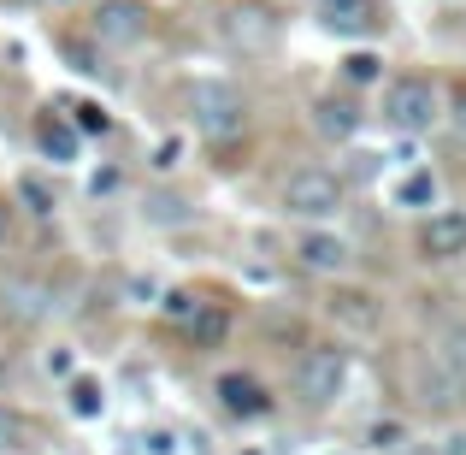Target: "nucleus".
Returning a JSON list of instances; mask_svg holds the SVG:
<instances>
[{"label":"nucleus","mask_w":466,"mask_h":455,"mask_svg":"<svg viewBox=\"0 0 466 455\" xmlns=\"http://www.w3.org/2000/svg\"><path fill=\"white\" fill-rule=\"evenodd\" d=\"M35 444V426L24 408H12V402H0V455H18Z\"/></svg>","instance_id":"nucleus-18"},{"label":"nucleus","mask_w":466,"mask_h":455,"mask_svg":"<svg viewBox=\"0 0 466 455\" xmlns=\"http://www.w3.org/2000/svg\"><path fill=\"white\" fill-rule=\"evenodd\" d=\"M289 385H296V402L330 408V402L342 397V385H349V349H337V343H308V349L296 355V367H289Z\"/></svg>","instance_id":"nucleus-4"},{"label":"nucleus","mask_w":466,"mask_h":455,"mask_svg":"<svg viewBox=\"0 0 466 455\" xmlns=\"http://www.w3.org/2000/svg\"><path fill=\"white\" fill-rule=\"evenodd\" d=\"M0 378H6V349H0Z\"/></svg>","instance_id":"nucleus-31"},{"label":"nucleus","mask_w":466,"mask_h":455,"mask_svg":"<svg viewBox=\"0 0 466 455\" xmlns=\"http://www.w3.org/2000/svg\"><path fill=\"white\" fill-rule=\"evenodd\" d=\"M35 154L54 160V166H77V160H83V130L71 125L66 113H54V107H47V113L35 119Z\"/></svg>","instance_id":"nucleus-12"},{"label":"nucleus","mask_w":466,"mask_h":455,"mask_svg":"<svg viewBox=\"0 0 466 455\" xmlns=\"http://www.w3.org/2000/svg\"><path fill=\"white\" fill-rule=\"evenodd\" d=\"M449 119H455V130L466 137V83H461L455 95H449Z\"/></svg>","instance_id":"nucleus-26"},{"label":"nucleus","mask_w":466,"mask_h":455,"mask_svg":"<svg viewBox=\"0 0 466 455\" xmlns=\"http://www.w3.org/2000/svg\"><path fill=\"white\" fill-rule=\"evenodd\" d=\"M213 397H218V408H225L230 420H266V414H272V390H266L254 373H218Z\"/></svg>","instance_id":"nucleus-10"},{"label":"nucleus","mask_w":466,"mask_h":455,"mask_svg":"<svg viewBox=\"0 0 466 455\" xmlns=\"http://www.w3.org/2000/svg\"><path fill=\"white\" fill-rule=\"evenodd\" d=\"M189 119L207 142H230V137L248 130V101H242V89L225 83V78H195L189 83Z\"/></svg>","instance_id":"nucleus-2"},{"label":"nucleus","mask_w":466,"mask_h":455,"mask_svg":"<svg viewBox=\"0 0 466 455\" xmlns=\"http://www.w3.org/2000/svg\"><path fill=\"white\" fill-rule=\"evenodd\" d=\"M396 207H437V178L431 171H408L396 183Z\"/></svg>","instance_id":"nucleus-20"},{"label":"nucleus","mask_w":466,"mask_h":455,"mask_svg":"<svg viewBox=\"0 0 466 455\" xmlns=\"http://www.w3.org/2000/svg\"><path fill=\"white\" fill-rule=\"evenodd\" d=\"M443 455H466V432H455V438H449V444H443Z\"/></svg>","instance_id":"nucleus-29"},{"label":"nucleus","mask_w":466,"mask_h":455,"mask_svg":"<svg viewBox=\"0 0 466 455\" xmlns=\"http://www.w3.org/2000/svg\"><path fill=\"white\" fill-rule=\"evenodd\" d=\"M319 24H325L330 36H372L378 24H384V12H378V0H319Z\"/></svg>","instance_id":"nucleus-13"},{"label":"nucleus","mask_w":466,"mask_h":455,"mask_svg":"<svg viewBox=\"0 0 466 455\" xmlns=\"http://www.w3.org/2000/svg\"><path fill=\"white\" fill-rule=\"evenodd\" d=\"M420 254L425 261H461L466 254V207H437V213H425Z\"/></svg>","instance_id":"nucleus-9"},{"label":"nucleus","mask_w":466,"mask_h":455,"mask_svg":"<svg viewBox=\"0 0 466 455\" xmlns=\"http://www.w3.org/2000/svg\"><path fill=\"white\" fill-rule=\"evenodd\" d=\"M195 307H201V296H189V290H171V296H166V319H171V326H189Z\"/></svg>","instance_id":"nucleus-23"},{"label":"nucleus","mask_w":466,"mask_h":455,"mask_svg":"<svg viewBox=\"0 0 466 455\" xmlns=\"http://www.w3.org/2000/svg\"><path fill=\"white\" fill-rule=\"evenodd\" d=\"M225 42L242 47V54H266L278 42V18L266 6H230L225 12Z\"/></svg>","instance_id":"nucleus-11"},{"label":"nucleus","mask_w":466,"mask_h":455,"mask_svg":"<svg viewBox=\"0 0 466 455\" xmlns=\"http://www.w3.org/2000/svg\"><path fill=\"white\" fill-rule=\"evenodd\" d=\"M183 331H189V343H195V349H213V343H225L230 319H225V307H218V302H201V307H195V319H189Z\"/></svg>","instance_id":"nucleus-17"},{"label":"nucleus","mask_w":466,"mask_h":455,"mask_svg":"<svg viewBox=\"0 0 466 455\" xmlns=\"http://www.w3.org/2000/svg\"><path fill=\"white\" fill-rule=\"evenodd\" d=\"M360 101H349V95H319L313 101V130L325 142H349L354 130H360Z\"/></svg>","instance_id":"nucleus-15"},{"label":"nucleus","mask_w":466,"mask_h":455,"mask_svg":"<svg viewBox=\"0 0 466 455\" xmlns=\"http://www.w3.org/2000/svg\"><path fill=\"white\" fill-rule=\"evenodd\" d=\"M18 202L30 207L35 219H54V207H59V202H54V190H47L42 178H18Z\"/></svg>","instance_id":"nucleus-22"},{"label":"nucleus","mask_w":466,"mask_h":455,"mask_svg":"<svg viewBox=\"0 0 466 455\" xmlns=\"http://www.w3.org/2000/svg\"><path fill=\"white\" fill-rule=\"evenodd\" d=\"M6 231H12V207L0 202V249H6Z\"/></svg>","instance_id":"nucleus-28"},{"label":"nucleus","mask_w":466,"mask_h":455,"mask_svg":"<svg viewBox=\"0 0 466 455\" xmlns=\"http://www.w3.org/2000/svg\"><path fill=\"white\" fill-rule=\"evenodd\" d=\"M278 202H284L289 219L330 225V219L342 213V202H349V190H342V178H337V171H325V166H296L284 178V190H278Z\"/></svg>","instance_id":"nucleus-3"},{"label":"nucleus","mask_w":466,"mask_h":455,"mask_svg":"<svg viewBox=\"0 0 466 455\" xmlns=\"http://www.w3.org/2000/svg\"><path fill=\"white\" fill-rule=\"evenodd\" d=\"M142 450H154V455H171V432H148V438H142Z\"/></svg>","instance_id":"nucleus-27"},{"label":"nucleus","mask_w":466,"mask_h":455,"mask_svg":"<svg viewBox=\"0 0 466 455\" xmlns=\"http://www.w3.org/2000/svg\"><path fill=\"white\" fill-rule=\"evenodd\" d=\"M148 30H154L148 0H95V12H89V36L101 47H137V42H148Z\"/></svg>","instance_id":"nucleus-7"},{"label":"nucleus","mask_w":466,"mask_h":455,"mask_svg":"<svg viewBox=\"0 0 466 455\" xmlns=\"http://www.w3.org/2000/svg\"><path fill=\"white\" fill-rule=\"evenodd\" d=\"M66 408L77 414V420H101V414H106V385H101V378H89V373H71Z\"/></svg>","instance_id":"nucleus-16"},{"label":"nucleus","mask_w":466,"mask_h":455,"mask_svg":"<svg viewBox=\"0 0 466 455\" xmlns=\"http://www.w3.org/2000/svg\"><path fill=\"white\" fill-rule=\"evenodd\" d=\"M378 78H384V59H378L372 47H354V54L342 59V83H349V89H372Z\"/></svg>","instance_id":"nucleus-19"},{"label":"nucleus","mask_w":466,"mask_h":455,"mask_svg":"<svg viewBox=\"0 0 466 455\" xmlns=\"http://www.w3.org/2000/svg\"><path fill=\"white\" fill-rule=\"evenodd\" d=\"M42 367H47L54 378H71V373H77V349H66V343H54V349L42 355Z\"/></svg>","instance_id":"nucleus-24"},{"label":"nucleus","mask_w":466,"mask_h":455,"mask_svg":"<svg viewBox=\"0 0 466 455\" xmlns=\"http://www.w3.org/2000/svg\"><path fill=\"white\" fill-rule=\"evenodd\" d=\"M296 261L308 266V273H319V278H342V273H349V261H354V249H349V237H337V231L308 225L296 237Z\"/></svg>","instance_id":"nucleus-8"},{"label":"nucleus","mask_w":466,"mask_h":455,"mask_svg":"<svg viewBox=\"0 0 466 455\" xmlns=\"http://www.w3.org/2000/svg\"><path fill=\"white\" fill-rule=\"evenodd\" d=\"M413 390L425 408H449L466 397V319H449L413 361Z\"/></svg>","instance_id":"nucleus-1"},{"label":"nucleus","mask_w":466,"mask_h":455,"mask_svg":"<svg viewBox=\"0 0 466 455\" xmlns=\"http://www.w3.org/2000/svg\"><path fill=\"white\" fill-rule=\"evenodd\" d=\"M71 113H77V119H71V125H77L83 137H89V130H101V137H106V130H113V119H106L101 107H71Z\"/></svg>","instance_id":"nucleus-25"},{"label":"nucleus","mask_w":466,"mask_h":455,"mask_svg":"<svg viewBox=\"0 0 466 455\" xmlns=\"http://www.w3.org/2000/svg\"><path fill=\"white\" fill-rule=\"evenodd\" d=\"M54 307H59V290H54V278H42L35 266H6L0 273V319L6 326H42V319H54Z\"/></svg>","instance_id":"nucleus-5"},{"label":"nucleus","mask_w":466,"mask_h":455,"mask_svg":"<svg viewBox=\"0 0 466 455\" xmlns=\"http://www.w3.org/2000/svg\"><path fill=\"white\" fill-rule=\"evenodd\" d=\"M12 6H47V0H12Z\"/></svg>","instance_id":"nucleus-30"},{"label":"nucleus","mask_w":466,"mask_h":455,"mask_svg":"<svg viewBox=\"0 0 466 455\" xmlns=\"http://www.w3.org/2000/svg\"><path fill=\"white\" fill-rule=\"evenodd\" d=\"M401 444H408V426H401V420H372V426H366V450L390 455V450H401Z\"/></svg>","instance_id":"nucleus-21"},{"label":"nucleus","mask_w":466,"mask_h":455,"mask_svg":"<svg viewBox=\"0 0 466 455\" xmlns=\"http://www.w3.org/2000/svg\"><path fill=\"white\" fill-rule=\"evenodd\" d=\"M325 314L337 319L342 331H360V337H372L378 319H384V307H378L372 290H330V296H325Z\"/></svg>","instance_id":"nucleus-14"},{"label":"nucleus","mask_w":466,"mask_h":455,"mask_svg":"<svg viewBox=\"0 0 466 455\" xmlns=\"http://www.w3.org/2000/svg\"><path fill=\"white\" fill-rule=\"evenodd\" d=\"M384 119L401 137H425V130L443 119V95H437L431 78H396L384 89Z\"/></svg>","instance_id":"nucleus-6"}]
</instances>
